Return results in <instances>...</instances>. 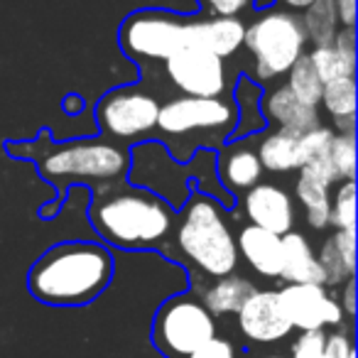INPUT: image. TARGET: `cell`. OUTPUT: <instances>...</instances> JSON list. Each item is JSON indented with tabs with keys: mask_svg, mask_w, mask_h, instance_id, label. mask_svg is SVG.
I'll return each instance as SVG.
<instances>
[{
	"mask_svg": "<svg viewBox=\"0 0 358 358\" xmlns=\"http://www.w3.org/2000/svg\"><path fill=\"white\" fill-rule=\"evenodd\" d=\"M113 280V255L103 243L64 241L40 255L27 275V289L42 304L81 307Z\"/></svg>",
	"mask_w": 358,
	"mask_h": 358,
	"instance_id": "obj_1",
	"label": "cell"
},
{
	"mask_svg": "<svg viewBox=\"0 0 358 358\" xmlns=\"http://www.w3.org/2000/svg\"><path fill=\"white\" fill-rule=\"evenodd\" d=\"M101 185L91 201L89 219L110 245L128 250L157 248L174 226V209L159 196L125 185Z\"/></svg>",
	"mask_w": 358,
	"mask_h": 358,
	"instance_id": "obj_2",
	"label": "cell"
},
{
	"mask_svg": "<svg viewBox=\"0 0 358 358\" xmlns=\"http://www.w3.org/2000/svg\"><path fill=\"white\" fill-rule=\"evenodd\" d=\"M177 245L192 265L209 278H226L238 268L236 234L214 196L192 194L177 226Z\"/></svg>",
	"mask_w": 358,
	"mask_h": 358,
	"instance_id": "obj_3",
	"label": "cell"
},
{
	"mask_svg": "<svg viewBox=\"0 0 358 358\" xmlns=\"http://www.w3.org/2000/svg\"><path fill=\"white\" fill-rule=\"evenodd\" d=\"M35 162L55 185L66 187L74 182H89L101 187L118 182L128 174L130 150L108 138L71 140L45 148L35 155Z\"/></svg>",
	"mask_w": 358,
	"mask_h": 358,
	"instance_id": "obj_4",
	"label": "cell"
},
{
	"mask_svg": "<svg viewBox=\"0 0 358 358\" xmlns=\"http://www.w3.org/2000/svg\"><path fill=\"white\" fill-rule=\"evenodd\" d=\"M245 50L253 55V69L258 81H273L287 74L289 66L304 55L307 35L302 20L292 13L268 10L250 27H245Z\"/></svg>",
	"mask_w": 358,
	"mask_h": 358,
	"instance_id": "obj_5",
	"label": "cell"
},
{
	"mask_svg": "<svg viewBox=\"0 0 358 358\" xmlns=\"http://www.w3.org/2000/svg\"><path fill=\"white\" fill-rule=\"evenodd\" d=\"M211 336H216L214 317L192 294H174L155 314L152 341L167 358H189Z\"/></svg>",
	"mask_w": 358,
	"mask_h": 358,
	"instance_id": "obj_6",
	"label": "cell"
},
{
	"mask_svg": "<svg viewBox=\"0 0 358 358\" xmlns=\"http://www.w3.org/2000/svg\"><path fill=\"white\" fill-rule=\"evenodd\" d=\"M189 17L169 10H138L120 25L118 42L128 57L140 62H167L187 47Z\"/></svg>",
	"mask_w": 358,
	"mask_h": 358,
	"instance_id": "obj_7",
	"label": "cell"
},
{
	"mask_svg": "<svg viewBox=\"0 0 358 358\" xmlns=\"http://www.w3.org/2000/svg\"><path fill=\"white\" fill-rule=\"evenodd\" d=\"M238 125V110L229 99H201L179 96L159 103L157 125L164 138H192V135H216L226 138Z\"/></svg>",
	"mask_w": 358,
	"mask_h": 358,
	"instance_id": "obj_8",
	"label": "cell"
},
{
	"mask_svg": "<svg viewBox=\"0 0 358 358\" xmlns=\"http://www.w3.org/2000/svg\"><path fill=\"white\" fill-rule=\"evenodd\" d=\"M159 101L152 94L143 91L140 86H125L113 89L96 106V123L101 133L120 143L148 135L157 125Z\"/></svg>",
	"mask_w": 358,
	"mask_h": 358,
	"instance_id": "obj_9",
	"label": "cell"
},
{
	"mask_svg": "<svg viewBox=\"0 0 358 358\" xmlns=\"http://www.w3.org/2000/svg\"><path fill=\"white\" fill-rule=\"evenodd\" d=\"M130 182L133 187L164 199L169 206H182L189 199V174L182 162L167 152L162 143H143L130 150Z\"/></svg>",
	"mask_w": 358,
	"mask_h": 358,
	"instance_id": "obj_10",
	"label": "cell"
},
{
	"mask_svg": "<svg viewBox=\"0 0 358 358\" xmlns=\"http://www.w3.org/2000/svg\"><path fill=\"white\" fill-rule=\"evenodd\" d=\"M164 71H167L169 81L185 96L219 99L229 89L226 59L194 45H187L179 52H174L164 62Z\"/></svg>",
	"mask_w": 358,
	"mask_h": 358,
	"instance_id": "obj_11",
	"label": "cell"
},
{
	"mask_svg": "<svg viewBox=\"0 0 358 358\" xmlns=\"http://www.w3.org/2000/svg\"><path fill=\"white\" fill-rule=\"evenodd\" d=\"M278 302L292 329H299V331L341 327L346 319L338 299H334L324 285L287 282L278 289Z\"/></svg>",
	"mask_w": 358,
	"mask_h": 358,
	"instance_id": "obj_12",
	"label": "cell"
},
{
	"mask_svg": "<svg viewBox=\"0 0 358 358\" xmlns=\"http://www.w3.org/2000/svg\"><path fill=\"white\" fill-rule=\"evenodd\" d=\"M236 317L243 336L255 343L282 341L292 331V324L287 322L278 302V289H253V294L241 304Z\"/></svg>",
	"mask_w": 358,
	"mask_h": 358,
	"instance_id": "obj_13",
	"label": "cell"
},
{
	"mask_svg": "<svg viewBox=\"0 0 358 358\" xmlns=\"http://www.w3.org/2000/svg\"><path fill=\"white\" fill-rule=\"evenodd\" d=\"M243 211L245 219L253 226L278 236L289 234L294 226V219H297L292 196L282 187L268 185V182H258V185L245 192Z\"/></svg>",
	"mask_w": 358,
	"mask_h": 358,
	"instance_id": "obj_14",
	"label": "cell"
},
{
	"mask_svg": "<svg viewBox=\"0 0 358 358\" xmlns=\"http://www.w3.org/2000/svg\"><path fill=\"white\" fill-rule=\"evenodd\" d=\"M245 25L238 17H189L187 25V45L201 47L211 55L229 59L243 47Z\"/></svg>",
	"mask_w": 358,
	"mask_h": 358,
	"instance_id": "obj_15",
	"label": "cell"
},
{
	"mask_svg": "<svg viewBox=\"0 0 358 358\" xmlns=\"http://www.w3.org/2000/svg\"><path fill=\"white\" fill-rule=\"evenodd\" d=\"M238 255L263 278H280L282 273V236L248 224L236 236Z\"/></svg>",
	"mask_w": 358,
	"mask_h": 358,
	"instance_id": "obj_16",
	"label": "cell"
},
{
	"mask_svg": "<svg viewBox=\"0 0 358 358\" xmlns=\"http://www.w3.org/2000/svg\"><path fill=\"white\" fill-rule=\"evenodd\" d=\"M307 57L324 84L353 76L356 74V35H353V27H338V32L329 45L312 47Z\"/></svg>",
	"mask_w": 358,
	"mask_h": 358,
	"instance_id": "obj_17",
	"label": "cell"
},
{
	"mask_svg": "<svg viewBox=\"0 0 358 358\" xmlns=\"http://www.w3.org/2000/svg\"><path fill=\"white\" fill-rule=\"evenodd\" d=\"M263 118L270 120L275 128L294 130V133H304V130L319 125V110L317 106H309L299 101L287 86H275L265 94L263 99Z\"/></svg>",
	"mask_w": 358,
	"mask_h": 358,
	"instance_id": "obj_18",
	"label": "cell"
},
{
	"mask_svg": "<svg viewBox=\"0 0 358 358\" xmlns=\"http://www.w3.org/2000/svg\"><path fill=\"white\" fill-rule=\"evenodd\" d=\"M280 278L285 282L324 285V273L317 263V253L302 234L289 231L282 236V273Z\"/></svg>",
	"mask_w": 358,
	"mask_h": 358,
	"instance_id": "obj_19",
	"label": "cell"
},
{
	"mask_svg": "<svg viewBox=\"0 0 358 358\" xmlns=\"http://www.w3.org/2000/svg\"><path fill=\"white\" fill-rule=\"evenodd\" d=\"M219 177L231 192H248L263 177V164L258 159V152L245 145H234L219 159Z\"/></svg>",
	"mask_w": 358,
	"mask_h": 358,
	"instance_id": "obj_20",
	"label": "cell"
},
{
	"mask_svg": "<svg viewBox=\"0 0 358 358\" xmlns=\"http://www.w3.org/2000/svg\"><path fill=\"white\" fill-rule=\"evenodd\" d=\"M299 135L294 130H282L275 128L270 135H265L258 143V159L263 164V169L275 174L294 172L299 169Z\"/></svg>",
	"mask_w": 358,
	"mask_h": 358,
	"instance_id": "obj_21",
	"label": "cell"
},
{
	"mask_svg": "<svg viewBox=\"0 0 358 358\" xmlns=\"http://www.w3.org/2000/svg\"><path fill=\"white\" fill-rule=\"evenodd\" d=\"M253 282L241 275H226V278H216V282L204 292V304L209 309L211 317H226V314H236L241 304L253 294Z\"/></svg>",
	"mask_w": 358,
	"mask_h": 358,
	"instance_id": "obj_22",
	"label": "cell"
},
{
	"mask_svg": "<svg viewBox=\"0 0 358 358\" xmlns=\"http://www.w3.org/2000/svg\"><path fill=\"white\" fill-rule=\"evenodd\" d=\"M319 103L331 115L338 133H353V120H356V79L353 76L327 81Z\"/></svg>",
	"mask_w": 358,
	"mask_h": 358,
	"instance_id": "obj_23",
	"label": "cell"
},
{
	"mask_svg": "<svg viewBox=\"0 0 358 358\" xmlns=\"http://www.w3.org/2000/svg\"><path fill=\"white\" fill-rule=\"evenodd\" d=\"M294 192H297L299 204H302L304 214H307V224L317 231L327 229L329 206H331V185H327V182L317 179L314 174L299 169V179Z\"/></svg>",
	"mask_w": 358,
	"mask_h": 358,
	"instance_id": "obj_24",
	"label": "cell"
},
{
	"mask_svg": "<svg viewBox=\"0 0 358 358\" xmlns=\"http://www.w3.org/2000/svg\"><path fill=\"white\" fill-rule=\"evenodd\" d=\"M302 13L304 15L299 20H302L304 35H307V42H312L314 47L329 45L338 32V27H341L334 0H314L312 6Z\"/></svg>",
	"mask_w": 358,
	"mask_h": 358,
	"instance_id": "obj_25",
	"label": "cell"
},
{
	"mask_svg": "<svg viewBox=\"0 0 358 358\" xmlns=\"http://www.w3.org/2000/svg\"><path fill=\"white\" fill-rule=\"evenodd\" d=\"M285 86H287V89L292 91L299 101H304V103H309V106H319L324 81L319 79L317 69H314L312 62H309L307 52H304V55L299 57L292 66H289L287 84H285Z\"/></svg>",
	"mask_w": 358,
	"mask_h": 358,
	"instance_id": "obj_26",
	"label": "cell"
},
{
	"mask_svg": "<svg viewBox=\"0 0 358 358\" xmlns=\"http://www.w3.org/2000/svg\"><path fill=\"white\" fill-rule=\"evenodd\" d=\"M329 226L336 231H356V185L353 179H343L336 185L329 206Z\"/></svg>",
	"mask_w": 358,
	"mask_h": 358,
	"instance_id": "obj_27",
	"label": "cell"
},
{
	"mask_svg": "<svg viewBox=\"0 0 358 358\" xmlns=\"http://www.w3.org/2000/svg\"><path fill=\"white\" fill-rule=\"evenodd\" d=\"M327 157L338 182L353 179L356 174V135L353 133H334L327 148Z\"/></svg>",
	"mask_w": 358,
	"mask_h": 358,
	"instance_id": "obj_28",
	"label": "cell"
},
{
	"mask_svg": "<svg viewBox=\"0 0 358 358\" xmlns=\"http://www.w3.org/2000/svg\"><path fill=\"white\" fill-rule=\"evenodd\" d=\"M317 263L324 273V287H338V285H343L348 278H356V273H351V268H348L341 255H338L331 236H329L322 243V248H319Z\"/></svg>",
	"mask_w": 358,
	"mask_h": 358,
	"instance_id": "obj_29",
	"label": "cell"
},
{
	"mask_svg": "<svg viewBox=\"0 0 358 358\" xmlns=\"http://www.w3.org/2000/svg\"><path fill=\"white\" fill-rule=\"evenodd\" d=\"M331 138H334V130L327 128V125H314V128L304 130V133L299 135V162L304 164L312 157H317V155L327 152ZM302 164H299V167H302Z\"/></svg>",
	"mask_w": 358,
	"mask_h": 358,
	"instance_id": "obj_30",
	"label": "cell"
},
{
	"mask_svg": "<svg viewBox=\"0 0 358 358\" xmlns=\"http://www.w3.org/2000/svg\"><path fill=\"white\" fill-rule=\"evenodd\" d=\"M324 329L319 331H302L297 341L292 343V356L289 358H327L324 356Z\"/></svg>",
	"mask_w": 358,
	"mask_h": 358,
	"instance_id": "obj_31",
	"label": "cell"
},
{
	"mask_svg": "<svg viewBox=\"0 0 358 358\" xmlns=\"http://www.w3.org/2000/svg\"><path fill=\"white\" fill-rule=\"evenodd\" d=\"M324 356L327 358H353L356 348L346 331H334L324 336Z\"/></svg>",
	"mask_w": 358,
	"mask_h": 358,
	"instance_id": "obj_32",
	"label": "cell"
},
{
	"mask_svg": "<svg viewBox=\"0 0 358 358\" xmlns=\"http://www.w3.org/2000/svg\"><path fill=\"white\" fill-rule=\"evenodd\" d=\"M189 358H236V348L229 338L211 336L209 341H204Z\"/></svg>",
	"mask_w": 358,
	"mask_h": 358,
	"instance_id": "obj_33",
	"label": "cell"
},
{
	"mask_svg": "<svg viewBox=\"0 0 358 358\" xmlns=\"http://www.w3.org/2000/svg\"><path fill=\"white\" fill-rule=\"evenodd\" d=\"M331 238L343 263L351 268V273H356V231H336Z\"/></svg>",
	"mask_w": 358,
	"mask_h": 358,
	"instance_id": "obj_34",
	"label": "cell"
},
{
	"mask_svg": "<svg viewBox=\"0 0 358 358\" xmlns=\"http://www.w3.org/2000/svg\"><path fill=\"white\" fill-rule=\"evenodd\" d=\"M206 8L214 13V17H238L253 0H204Z\"/></svg>",
	"mask_w": 358,
	"mask_h": 358,
	"instance_id": "obj_35",
	"label": "cell"
},
{
	"mask_svg": "<svg viewBox=\"0 0 358 358\" xmlns=\"http://www.w3.org/2000/svg\"><path fill=\"white\" fill-rule=\"evenodd\" d=\"M341 309H343V317L353 319L356 317V278H348L343 282V294H341Z\"/></svg>",
	"mask_w": 358,
	"mask_h": 358,
	"instance_id": "obj_36",
	"label": "cell"
},
{
	"mask_svg": "<svg viewBox=\"0 0 358 358\" xmlns=\"http://www.w3.org/2000/svg\"><path fill=\"white\" fill-rule=\"evenodd\" d=\"M334 6H336L341 27L356 25V0H334Z\"/></svg>",
	"mask_w": 358,
	"mask_h": 358,
	"instance_id": "obj_37",
	"label": "cell"
},
{
	"mask_svg": "<svg viewBox=\"0 0 358 358\" xmlns=\"http://www.w3.org/2000/svg\"><path fill=\"white\" fill-rule=\"evenodd\" d=\"M84 99H81V96H69V99L64 101V103H62V108L66 110V113H71V115H76L79 113V110H84Z\"/></svg>",
	"mask_w": 358,
	"mask_h": 358,
	"instance_id": "obj_38",
	"label": "cell"
},
{
	"mask_svg": "<svg viewBox=\"0 0 358 358\" xmlns=\"http://www.w3.org/2000/svg\"><path fill=\"white\" fill-rule=\"evenodd\" d=\"M280 3H282V6H287L289 10H307L314 0H280Z\"/></svg>",
	"mask_w": 358,
	"mask_h": 358,
	"instance_id": "obj_39",
	"label": "cell"
},
{
	"mask_svg": "<svg viewBox=\"0 0 358 358\" xmlns=\"http://www.w3.org/2000/svg\"><path fill=\"white\" fill-rule=\"evenodd\" d=\"M260 358H285V356H260Z\"/></svg>",
	"mask_w": 358,
	"mask_h": 358,
	"instance_id": "obj_40",
	"label": "cell"
},
{
	"mask_svg": "<svg viewBox=\"0 0 358 358\" xmlns=\"http://www.w3.org/2000/svg\"><path fill=\"white\" fill-rule=\"evenodd\" d=\"M353 358H356V356H353Z\"/></svg>",
	"mask_w": 358,
	"mask_h": 358,
	"instance_id": "obj_41",
	"label": "cell"
}]
</instances>
